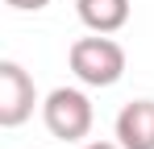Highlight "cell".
<instances>
[{
    "label": "cell",
    "mask_w": 154,
    "mask_h": 149,
    "mask_svg": "<svg viewBox=\"0 0 154 149\" xmlns=\"http://www.w3.org/2000/svg\"><path fill=\"white\" fill-rule=\"evenodd\" d=\"M117 141L125 149H154V99H133L117 112L112 124Z\"/></svg>",
    "instance_id": "cell-4"
},
{
    "label": "cell",
    "mask_w": 154,
    "mask_h": 149,
    "mask_svg": "<svg viewBox=\"0 0 154 149\" xmlns=\"http://www.w3.org/2000/svg\"><path fill=\"white\" fill-rule=\"evenodd\" d=\"M75 13L92 33H117L129 25V0H75Z\"/></svg>",
    "instance_id": "cell-5"
},
{
    "label": "cell",
    "mask_w": 154,
    "mask_h": 149,
    "mask_svg": "<svg viewBox=\"0 0 154 149\" xmlns=\"http://www.w3.org/2000/svg\"><path fill=\"white\" fill-rule=\"evenodd\" d=\"M42 120L50 128V137H58V141H83L96 124V112L79 87H54L42 104Z\"/></svg>",
    "instance_id": "cell-2"
},
{
    "label": "cell",
    "mask_w": 154,
    "mask_h": 149,
    "mask_svg": "<svg viewBox=\"0 0 154 149\" xmlns=\"http://www.w3.org/2000/svg\"><path fill=\"white\" fill-rule=\"evenodd\" d=\"M83 149H125V145H121V141H88Z\"/></svg>",
    "instance_id": "cell-7"
},
{
    "label": "cell",
    "mask_w": 154,
    "mask_h": 149,
    "mask_svg": "<svg viewBox=\"0 0 154 149\" xmlns=\"http://www.w3.org/2000/svg\"><path fill=\"white\" fill-rule=\"evenodd\" d=\"M67 62H71V74L83 87H112L125 74V50L117 46L108 33H92V37L71 42Z\"/></svg>",
    "instance_id": "cell-1"
},
{
    "label": "cell",
    "mask_w": 154,
    "mask_h": 149,
    "mask_svg": "<svg viewBox=\"0 0 154 149\" xmlns=\"http://www.w3.org/2000/svg\"><path fill=\"white\" fill-rule=\"evenodd\" d=\"M33 104H38V87L21 62L4 58L0 62V124L4 128H17L33 116Z\"/></svg>",
    "instance_id": "cell-3"
},
{
    "label": "cell",
    "mask_w": 154,
    "mask_h": 149,
    "mask_svg": "<svg viewBox=\"0 0 154 149\" xmlns=\"http://www.w3.org/2000/svg\"><path fill=\"white\" fill-rule=\"evenodd\" d=\"M4 4H13V8H21V13H38V8H46L50 0H4Z\"/></svg>",
    "instance_id": "cell-6"
}]
</instances>
